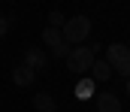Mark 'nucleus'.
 Masks as SVG:
<instances>
[{
  "instance_id": "f257e3e1",
  "label": "nucleus",
  "mask_w": 130,
  "mask_h": 112,
  "mask_svg": "<svg viewBox=\"0 0 130 112\" xmlns=\"http://www.w3.org/2000/svg\"><path fill=\"white\" fill-rule=\"evenodd\" d=\"M94 61H97L94 45H79V49H73V52H70L67 67H70V73H73V76H82V73H91Z\"/></svg>"
},
{
  "instance_id": "f03ea898",
  "label": "nucleus",
  "mask_w": 130,
  "mask_h": 112,
  "mask_svg": "<svg viewBox=\"0 0 130 112\" xmlns=\"http://www.w3.org/2000/svg\"><path fill=\"white\" fill-rule=\"evenodd\" d=\"M61 34H64V42H70V45L85 42L88 34H91V18H88V15H73V18H67V24H64Z\"/></svg>"
},
{
  "instance_id": "7ed1b4c3",
  "label": "nucleus",
  "mask_w": 130,
  "mask_h": 112,
  "mask_svg": "<svg viewBox=\"0 0 130 112\" xmlns=\"http://www.w3.org/2000/svg\"><path fill=\"white\" fill-rule=\"evenodd\" d=\"M106 61H109V67L115 73H121V76L130 79V45H121V42L106 45Z\"/></svg>"
},
{
  "instance_id": "20e7f679",
  "label": "nucleus",
  "mask_w": 130,
  "mask_h": 112,
  "mask_svg": "<svg viewBox=\"0 0 130 112\" xmlns=\"http://www.w3.org/2000/svg\"><path fill=\"white\" fill-rule=\"evenodd\" d=\"M45 64H48V55H45L42 49H33V45L24 49V67H30L33 73H36V70H42Z\"/></svg>"
},
{
  "instance_id": "39448f33",
  "label": "nucleus",
  "mask_w": 130,
  "mask_h": 112,
  "mask_svg": "<svg viewBox=\"0 0 130 112\" xmlns=\"http://www.w3.org/2000/svg\"><path fill=\"white\" fill-rule=\"evenodd\" d=\"M97 112H121V97L112 91L97 94Z\"/></svg>"
},
{
  "instance_id": "423d86ee",
  "label": "nucleus",
  "mask_w": 130,
  "mask_h": 112,
  "mask_svg": "<svg viewBox=\"0 0 130 112\" xmlns=\"http://www.w3.org/2000/svg\"><path fill=\"white\" fill-rule=\"evenodd\" d=\"M33 79H36V73H33L30 67H24V64H18V67L12 70V82H15L18 88H27V85H33Z\"/></svg>"
},
{
  "instance_id": "0eeeda50",
  "label": "nucleus",
  "mask_w": 130,
  "mask_h": 112,
  "mask_svg": "<svg viewBox=\"0 0 130 112\" xmlns=\"http://www.w3.org/2000/svg\"><path fill=\"white\" fill-rule=\"evenodd\" d=\"M91 79H94V82H109V79H112V67H109V61H94V67H91Z\"/></svg>"
},
{
  "instance_id": "6e6552de",
  "label": "nucleus",
  "mask_w": 130,
  "mask_h": 112,
  "mask_svg": "<svg viewBox=\"0 0 130 112\" xmlns=\"http://www.w3.org/2000/svg\"><path fill=\"white\" fill-rule=\"evenodd\" d=\"M33 106H36L39 112H55V109H58V103H55V97H52L48 91L36 94V97H33Z\"/></svg>"
},
{
  "instance_id": "1a4fd4ad",
  "label": "nucleus",
  "mask_w": 130,
  "mask_h": 112,
  "mask_svg": "<svg viewBox=\"0 0 130 112\" xmlns=\"http://www.w3.org/2000/svg\"><path fill=\"white\" fill-rule=\"evenodd\" d=\"M42 39H45V45H48L52 52H55L58 45H64V34H61L58 27H45V30H42Z\"/></svg>"
},
{
  "instance_id": "9d476101",
  "label": "nucleus",
  "mask_w": 130,
  "mask_h": 112,
  "mask_svg": "<svg viewBox=\"0 0 130 112\" xmlns=\"http://www.w3.org/2000/svg\"><path fill=\"white\" fill-rule=\"evenodd\" d=\"M91 88H94V79H91V76L82 79V82H79V100H88V97H91Z\"/></svg>"
},
{
  "instance_id": "9b49d317",
  "label": "nucleus",
  "mask_w": 130,
  "mask_h": 112,
  "mask_svg": "<svg viewBox=\"0 0 130 112\" xmlns=\"http://www.w3.org/2000/svg\"><path fill=\"white\" fill-rule=\"evenodd\" d=\"M64 24H67L64 12H58V9H55V12L48 15V27H58V30H64Z\"/></svg>"
},
{
  "instance_id": "f8f14e48",
  "label": "nucleus",
  "mask_w": 130,
  "mask_h": 112,
  "mask_svg": "<svg viewBox=\"0 0 130 112\" xmlns=\"http://www.w3.org/2000/svg\"><path fill=\"white\" fill-rule=\"evenodd\" d=\"M70 52H73V45H70V42H64V45H58V49H55V52H52V55H55V58H70Z\"/></svg>"
},
{
  "instance_id": "ddd939ff",
  "label": "nucleus",
  "mask_w": 130,
  "mask_h": 112,
  "mask_svg": "<svg viewBox=\"0 0 130 112\" xmlns=\"http://www.w3.org/2000/svg\"><path fill=\"white\" fill-rule=\"evenodd\" d=\"M6 30H9V18H3V15H0V39L6 37Z\"/></svg>"
},
{
  "instance_id": "4468645a",
  "label": "nucleus",
  "mask_w": 130,
  "mask_h": 112,
  "mask_svg": "<svg viewBox=\"0 0 130 112\" xmlns=\"http://www.w3.org/2000/svg\"><path fill=\"white\" fill-rule=\"evenodd\" d=\"M127 97H130V79H127Z\"/></svg>"
}]
</instances>
